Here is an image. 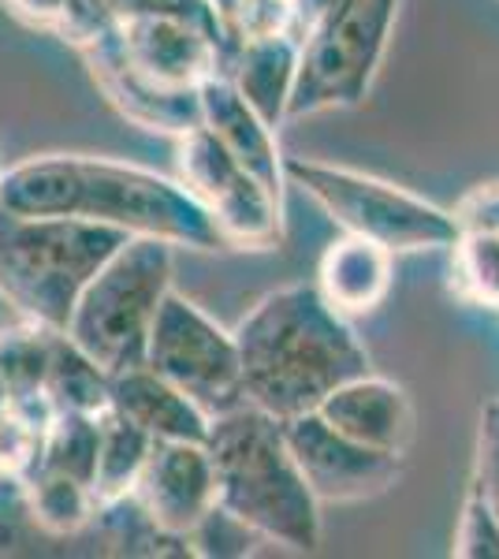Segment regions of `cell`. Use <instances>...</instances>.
Segmentation results:
<instances>
[{
	"label": "cell",
	"instance_id": "cell-1",
	"mask_svg": "<svg viewBox=\"0 0 499 559\" xmlns=\"http://www.w3.org/2000/svg\"><path fill=\"white\" fill-rule=\"evenodd\" d=\"M0 213L79 216L131 239H161L187 250H228L209 210L179 179L83 153H41L0 176Z\"/></svg>",
	"mask_w": 499,
	"mask_h": 559
},
{
	"label": "cell",
	"instance_id": "cell-2",
	"mask_svg": "<svg viewBox=\"0 0 499 559\" xmlns=\"http://www.w3.org/2000/svg\"><path fill=\"white\" fill-rule=\"evenodd\" d=\"M242 400L272 418L317 411L343 381L369 373V350L317 284L265 295L235 329Z\"/></svg>",
	"mask_w": 499,
	"mask_h": 559
},
{
	"label": "cell",
	"instance_id": "cell-3",
	"mask_svg": "<svg viewBox=\"0 0 499 559\" xmlns=\"http://www.w3.org/2000/svg\"><path fill=\"white\" fill-rule=\"evenodd\" d=\"M216 471V503L258 530L269 545L313 552L321 545V503L298 471L284 421L253 403L213 418L205 437Z\"/></svg>",
	"mask_w": 499,
	"mask_h": 559
},
{
	"label": "cell",
	"instance_id": "cell-4",
	"mask_svg": "<svg viewBox=\"0 0 499 559\" xmlns=\"http://www.w3.org/2000/svg\"><path fill=\"white\" fill-rule=\"evenodd\" d=\"M127 239L79 216L0 213V295L23 321L63 332L79 295Z\"/></svg>",
	"mask_w": 499,
	"mask_h": 559
},
{
	"label": "cell",
	"instance_id": "cell-5",
	"mask_svg": "<svg viewBox=\"0 0 499 559\" xmlns=\"http://www.w3.org/2000/svg\"><path fill=\"white\" fill-rule=\"evenodd\" d=\"M171 250L161 239H127L79 295L63 332L108 377L146 366L153 321L176 276Z\"/></svg>",
	"mask_w": 499,
	"mask_h": 559
},
{
	"label": "cell",
	"instance_id": "cell-6",
	"mask_svg": "<svg viewBox=\"0 0 499 559\" xmlns=\"http://www.w3.org/2000/svg\"><path fill=\"white\" fill-rule=\"evenodd\" d=\"M284 176L321 205L347 236L373 239L392 254L414 250H451L459 224L451 210L425 202L421 194L403 191L388 179L366 176L358 168L329 165L310 157H284Z\"/></svg>",
	"mask_w": 499,
	"mask_h": 559
},
{
	"label": "cell",
	"instance_id": "cell-7",
	"mask_svg": "<svg viewBox=\"0 0 499 559\" xmlns=\"http://www.w3.org/2000/svg\"><path fill=\"white\" fill-rule=\"evenodd\" d=\"M395 15L399 0H329L321 20L302 34L287 120L366 102L384 64Z\"/></svg>",
	"mask_w": 499,
	"mask_h": 559
},
{
	"label": "cell",
	"instance_id": "cell-8",
	"mask_svg": "<svg viewBox=\"0 0 499 559\" xmlns=\"http://www.w3.org/2000/svg\"><path fill=\"white\" fill-rule=\"evenodd\" d=\"M146 366L176 384L179 392H187L209 418L247 403L235 332L209 318L187 295L168 292L161 302L150 332Z\"/></svg>",
	"mask_w": 499,
	"mask_h": 559
},
{
	"label": "cell",
	"instance_id": "cell-9",
	"mask_svg": "<svg viewBox=\"0 0 499 559\" xmlns=\"http://www.w3.org/2000/svg\"><path fill=\"white\" fill-rule=\"evenodd\" d=\"M176 165L179 183L209 210L228 250H272L284 242V202L272 198L205 123L179 139Z\"/></svg>",
	"mask_w": 499,
	"mask_h": 559
},
{
	"label": "cell",
	"instance_id": "cell-10",
	"mask_svg": "<svg viewBox=\"0 0 499 559\" xmlns=\"http://www.w3.org/2000/svg\"><path fill=\"white\" fill-rule=\"evenodd\" d=\"M284 437L317 503H366L392 492L406 471V455L358 444L332 429L317 411L284 418Z\"/></svg>",
	"mask_w": 499,
	"mask_h": 559
},
{
	"label": "cell",
	"instance_id": "cell-11",
	"mask_svg": "<svg viewBox=\"0 0 499 559\" xmlns=\"http://www.w3.org/2000/svg\"><path fill=\"white\" fill-rule=\"evenodd\" d=\"M134 500L161 534L183 537L216 508V471L198 440H153Z\"/></svg>",
	"mask_w": 499,
	"mask_h": 559
},
{
	"label": "cell",
	"instance_id": "cell-12",
	"mask_svg": "<svg viewBox=\"0 0 499 559\" xmlns=\"http://www.w3.org/2000/svg\"><path fill=\"white\" fill-rule=\"evenodd\" d=\"M83 52L90 71H94V83L105 90V97L123 120L139 123L142 131L153 134H171V139H183L187 131L202 128V94H198V86H165L142 75L123 57L116 26L105 38L86 45Z\"/></svg>",
	"mask_w": 499,
	"mask_h": 559
},
{
	"label": "cell",
	"instance_id": "cell-13",
	"mask_svg": "<svg viewBox=\"0 0 499 559\" xmlns=\"http://www.w3.org/2000/svg\"><path fill=\"white\" fill-rule=\"evenodd\" d=\"M332 429L347 432L358 444L380 448V452L406 455L417 432L414 400L403 384L388 381V377L358 373L343 381L324 403L317 407Z\"/></svg>",
	"mask_w": 499,
	"mask_h": 559
},
{
	"label": "cell",
	"instance_id": "cell-14",
	"mask_svg": "<svg viewBox=\"0 0 499 559\" xmlns=\"http://www.w3.org/2000/svg\"><path fill=\"white\" fill-rule=\"evenodd\" d=\"M123 57L142 75L165 86H202L209 75H221V45L202 26L183 20H131L116 23Z\"/></svg>",
	"mask_w": 499,
	"mask_h": 559
},
{
	"label": "cell",
	"instance_id": "cell-15",
	"mask_svg": "<svg viewBox=\"0 0 499 559\" xmlns=\"http://www.w3.org/2000/svg\"><path fill=\"white\" fill-rule=\"evenodd\" d=\"M202 123L221 139V146L239 160L261 187L284 202V150H280L276 128H269L253 108L242 102L228 75H209L202 86Z\"/></svg>",
	"mask_w": 499,
	"mask_h": 559
},
{
	"label": "cell",
	"instance_id": "cell-16",
	"mask_svg": "<svg viewBox=\"0 0 499 559\" xmlns=\"http://www.w3.org/2000/svg\"><path fill=\"white\" fill-rule=\"evenodd\" d=\"M108 407L146 429L153 440H198L205 444L213 418L179 392L176 384L153 373L150 366H134L108 377Z\"/></svg>",
	"mask_w": 499,
	"mask_h": 559
},
{
	"label": "cell",
	"instance_id": "cell-17",
	"mask_svg": "<svg viewBox=\"0 0 499 559\" xmlns=\"http://www.w3.org/2000/svg\"><path fill=\"white\" fill-rule=\"evenodd\" d=\"M395 276V254L380 247L373 239L347 236L329 242L317 265V292L324 302L343 318H358V313H373L392 292Z\"/></svg>",
	"mask_w": 499,
	"mask_h": 559
},
{
	"label": "cell",
	"instance_id": "cell-18",
	"mask_svg": "<svg viewBox=\"0 0 499 559\" xmlns=\"http://www.w3.org/2000/svg\"><path fill=\"white\" fill-rule=\"evenodd\" d=\"M298 49H302V41L292 31L269 34V38H250L235 45L228 64L221 71L239 90L242 102L276 131L287 123V105H292V90L298 75Z\"/></svg>",
	"mask_w": 499,
	"mask_h": 559
},
{
	"label": "cell",
	"instance_id": "cell-19",
	"mask_svg": "<svg viewBox=\"0 0 499 559\" xmlns=\"http://www.w3.org/2000/svg\"><path fill=\"white\" fill-rule=\"evenodd\" d=\"M153 437L146 429H139L131 418L116 414L112 407L102 411V432H97V459H94V477H90V489H94L97 503H116L123 496L134 492L139 474L150 459Z\"/></svg>",
	"mask_w": 499,
	"mask_h": 559
},
{
	"label": "cell",
	"instance_id": "cell-20",
	"mask_svg": "<svg viewBox=\"0 0 499 559\" xmlns=\"http://www.w3.org/2000/svg\"><path fill=\"white\" fill-rule=\"evenodd\" d=\"M45 392L57 403V411H83V414L108 411V373L68 332H52Z\"/></svg>",
	"mask_w": 499,
	"mask_h": 559
},
{
	"label": "cell",
	"instance_id": "cell-21",
	"mask_svg": "<svg viewBox=\"0 0 499 559\" xmlns=\"http://www.w3.org/2000/svg\"><path fill=\"white\" fill-rule=\"evenodd\" d=\"M26 511L49 534H79L97 515L94 489L86 481L60 471H34L23 481Z\"/></svg>",
	"mask_w": 499,
	"mask_h": 559
},
{
	"label": "cell",
	"instance_id": "cell-22",
	"mask_svg": "<svg viewBox=\"0 0 499 559\" xmlns=\"http://www.w3.org/2000/svg\"><path fill=\"white\" fill-rule=\"evenodd\" d=\"M451 292L470 306L499 310V236L459 231L451 242Z\"/></svg>",
	"mask_w": 499,
	"mask_h": 559
},
{
	"label": "cell",
	"instance_id": "cell-23",
	"mask_svg": "<svg viewBox=\"0 0 499 559\" xmlns=\"http://www.w3.org/2000/svg\"><path fill=\"white\" fill-rule=\"evenodd\" d=\"M97 432H102V414L60 411L49 432L41 437V466L38 471H60L90 485L97 459Z\"/></svg>",
	"mask_w": 499,
	"mask_h": 559
},
{
	"label": "cell",
	"instance_id": "cell-24",
	"mask_svg": "<svg viewBox=\"0 0 499 559\" xmlns=\"http://www.w3.org/2000/svg\"><path fill=\"white\" fill-rule=\"evenodd\" d=\"M52 332L57 329H45V324L34 321L0 329V384L8 388V395L45 388Z\"/></svg>",
	"mask_w": 499,
	"mask_h": 559
},
{
	"label": "cell",
	"instance_id": "cell-25",
	"mask_svg": "<svg viewBox=\"0 0 499 559\" xmlns=\"http://www.w3.org/2000/svg\"><path fill=\"white\" fill-rule=\"evenodd\" d=\"M261 545H269V540L261 537L253 526H247L239 515H231L228 508H221V503H216V508L187 534V552L209 556V559L253 556Z\"/></svg>",
	"mask_w": 499,
	"mask_h": 559
},
{
	"label": "cell",
	"instance_id": "cell-26",
	"mask_svg": "<svg viewBox=\"0 0 499 559\" xmlns=\"http://www.w3.org/2000/svg\"><path fill=\"white\" fill-rule=\"evenodd\" d=\"M108 12H112L116 23H131V20H183L194 23L221 45V60L228 52V41H224V23L216 15L213 0H105ZM224 71V68H221Z\"/></svg>",
	"mask_w": 499,
	"mask_h": 559
},
{
	"label": "cell",
	"instance_id": "cell-27",
	"mask_svg": "<svg viewBox=\"0 0 499 559\" xmlns=\"http://www.w3.org/2000/svg\"><path fill=\"white\" fill-rule=\"evenodd\" d=\"M451 556H459V559H499V515L492 511V503L474 489V485H470V496H466V503H462Z\"/></svg>",
	"mask_w": 499,
	"mask_h": 559
},
{
	"label": "cell",
	"instance_id": "cell-28",
	"mask_svg": "<svg viewBox=\"0 0 499 559\" xmlns=\"http://www.w3.org/2000/svg\"><path fill=\"white\" fill-rule=\"evenodd\" d=\"M112 26L116 20L105 0H63L57 23H52L49 31L68 45H75V49H86V45H94L97 38H105Z\"/></svg>",
	"mask_w": 499,
	"mask_h": 559
},
{
	"label": "cell",
	"instance_id": "cell-29",
	"mask_svg": "<svg viewBox=\"0 0 499 559\" xmlns=\"http://www.w3.org/2000/svg\"><path fill=\"white\" fill-rule=\"evenodd\" d=\"M474 489L492 503L499 515V395L485 403L477 426V459H474Z\"/></svg>",
	"mask_w": 499,
	"mask_h": 559
},
{
	"label": "cell",
	"instance_id": "cell-30",
	"mask_svg": "<svg viewBox=\"0 0 499 559\" xmlns=\"http://www.w3.org/2000/svg\"><path fill=\"white\" fill-rule=\"evenodd\" d=\"M459 231H485V236H499V183H480L451 210Z\"/></svg>",
	"mask_w": 499,
	"mask_h": 559
},
{
	"label": "cell",
	"instance_id": "cell-31",
	"mask_svg": "<svg viewBox=\"0 0 499 559\" xmlns=\"http://www.w3.org/2000/svg\"><path fill=\"white\" fill-rule=\"evenodd\" d=\"M4 4H8V12L20 15L23 23H31V26H45V31H49V26L57 23V15H60L63 0H4Z\"/></svg>",
	"mask_w": 499,
	"mask_h": 559
},
{
	"label": "cell",
	"instance_id": "cell-32",
	"mask_svg": "<svg viewBox=\"0 0 499 559\" xmlns=\"http://www.w3.org/2000/svg\"><path fill=\"white\" fill-rule=\"evenodd\" d=\"M329 8V0H292V31L302 41V34L321 20V12Z\"/></svg>",
	"mask_w": 499,
	"mask_h": 559
},
{
	"label": "cell",
	"instance_id": "cell-33",
	"mask_svg": "<svg viewBox=\"0 0 499 559\" xmlns=\"http://www.w3.org/2000/svg\"><path fill=\"white\" fill-rule=\"evenodd\" d=\"M213 8H216V15L224 20V15H228L231 8H235V0H213Z\"/></svg>",
	"mask_w": 499,
	"mask_h": 559
},
{
	"label": "cell",
	"instance_id": "cell-34",
	"mask_svg": "<svg viewBox=\"0 0 499 559\" xmlns=\"http://www.w3.org/2000/svg\"><path fill=\"white\" fill-rule=\"evenodd\" d=\"M4 414H8V388L0 384V418H4Z\"/></svg>",
	"mask_w": 499,
	"mask_h": 559
},
{
	"label": "cell",
	"instance_id": "cell-35",
	"mask_svg": "<svg viewBox=\"0 0 499 559\" xmlns=\"http://www.w3.org/2000/svg\"><path fill=\"white\" fill-rule=\"evenodd\" d=\"M4 477H8V474H4V466H0V481H4Z\"/></svg>",
	"mask_w": 499,
	"mask_h": 559
},
{
	"label": "cell",
	"instance_id": "cell-36",
	"mask_svg": "<svg viewBox=\"0 0 499 559\" xmlns=\"http://www.w3.org/2000/svg\"><path fill=\"white\" fill-rule=\"evenodd\" d=\"M0 176H4V168H0Z\"/></svg>",
	"mask_w": 499,
	"mask_h": 559
}]
</instances>
